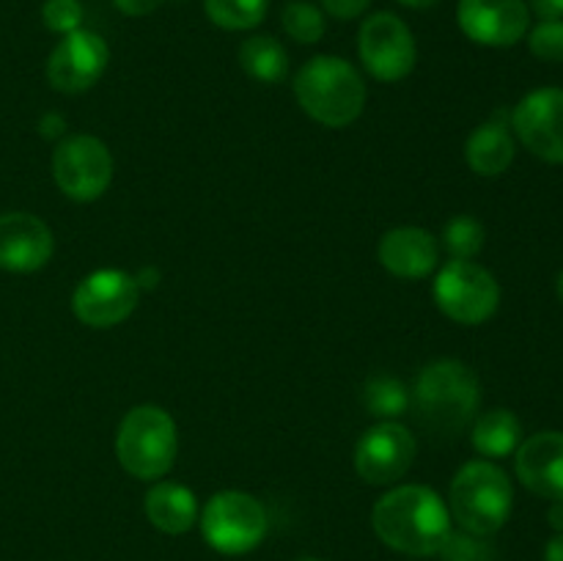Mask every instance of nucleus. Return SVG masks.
Instances as JSON below:
<instances>
[{
    "mask_svg": "<svg viewBox=\"0 0 563 561\" xmlns=\"http://www.w3.org/2000/svg\"><path fill=\"white\" fill-rule=\"evenodd\" d=\"M165 0H113L115 9L126 16H146L157 11Z\"/></svg>",
    "mask_w": 563,
    "mask_h": 561,
    "instance_id": "c756f323",
    "label": "nucleus"
},
{
    "mask_svg": "<svg viewBox=\"0 0 563 561\" xmlns=\"http://www.w3.org/2000/svg\"><path fill=\"white\" fill-rule=\"evenodd\" d=\"M517 479L533 495L548 501L563 498V432L548 429L522 440L515 451Z\"/></svg>",
    "mask_w": 563,
    "mask_h": 561,
    "instance_id": "dca6fc26",
    "label": "nucleus"
},
{
    "mask_svg": "<svg viewBox=\"0 0 563 561\" xmlns=\"http://www.w3.org/2000/svg\"><path fill=\"white\" fill-rule=\"evenodd\" d=\"M515 506L511 479L489 460H473L460 468L449 490L451 520L467 534L493 537L506 526Z\"/></svg>",
    "mask_w": 563,
    "mask_h": 561,
    "instance_id": "20e7f679",
    "label": "nucleus"
},
{
    "mask_svg": "<svg viewBox=\"0 0 563 561\" xmlns=\"http://www.w3.org/2000/svg\"><path fill=\"white\" fill-rule=\"evenodd\" d=\"M141 300L135 275L124 270H97L77 284L71 295V311L88 328H115L124 322Z\"/></svg>",
    "mask_w": 563,
    "mask_h": 561,
    "instance_id": "9d476101",
    "label": "nucleus"
},
{
    "mask_svg": "<svg viewBox=\"0 0 563 561\" xmlns=\"http://www.w3.org/2000/svg\"><path fill=\"white\" fill-rule=\"evenodd\" d=\"M363 405L368 407L372 416L383 418V421H396L410 407V391L390 374H374L363 391Z\"/></svg>",
    "mask_w": 563,
    "mask_h": 561,
    "instance_id": "4be33fe9",
    "label": "nucleus"
},
{
    "mask_svg": "<svg viewBox=\"0 0 563 561\" xmlns=\"http://www.w3.org/2000/svg\"><path fill=\"white\" fill-rule=\"evenodd\" d=\"M462 33L484 47H511L531 25L526 0H460L456 9Z\"/></svg>",
    "mask_w": 563,
    "mask_h": 561,
    "instance_id": "4468645a",
    "label": "nucleus"
},
{
    "mask_svg": "<svg viewBox=\"0 0 563 561\" xmlns=\"http://www.w3.org/2000/svg\"><path fill=\"white\" fill-rule=\"evenodd\" d=\"M324 11L335 20H355L372 6V0H322Z\"/></svg>",
    "mask_w": 563,
    "mask_h": 561,
    "instance_id": "c85d7f7f",
    "label": "nucleus"
},
{
    "mask_svg": "<svg viewBox=\"0 0 563 561\" xmlns=\"http://www.w3.org/2000/svg\"><path fill=\"white\" fill-rule=\"evenodd\" d=\"M240 66L245 69L247 77L273 86V82L286 80V75H289V53L275 36L256 33V36L245 38L240 44Z\"/></svg>",
    "mask_w": 563,
    "mask_h": 561,
    "instance_id": "412c9836",
    "label": "nucleus"
},
{
    "mask_svg": "<svg viewBox=\"0 0 563 561\" xmlns=\"http://www.w3.org/2000/svg\"><path fill=\"white\" fill-rule=\"evenodd\" d=\"M269 528L267 509L242 490L212 495L201 512V534L212 550L223 556H245L264 542Z\"/></svg>",
    "mask_w": 563,
    "mask_h": 561,
    "instance_id": "423d86ee",
    "label": "nucleus"
},
{
    "mask_svg": "<svg viewBox=\"0 0 563 561\" xmlns=\"http://www.w3.org/2000/svg\"><path fill=\"white\" fill-rule=\"evenodd\" d=\"M544 561H563V534H555L544 548Z\"/></svg>",
    "mask_w": 563,
    "mask_h": 561,
    "instance_id": "72a5a7b5",
    "label": "nucleus"
},
{
    "mask_svg": "<svg viewBox=\"0 0 563 561\" xmlns=\"http://www.w3.org/2000/svg\"><path fill=\"white\" fill-rule=\"evenodd\" d=\"M269 0H203L209 22L223 31H253L264 22Z\"/></svg>",
    "mask_w": 563,
    "mask_h": 561,
    "instance_id": "5701e85b",
    "label": "nucleus"
},
{
    "mask_svg": "<svg viewBox=\"0 0 563 561\" xmlns=\"http://www.w3.org/2000/svg\"><path fill=\"white\" fill-rule=\"evenodd\" d=\"M515 154H517V146H515V138H511V130L498 119L476 127L465 143L467 165H471L473 174L478 176L506 174L509 165L515 163Z\"/></svg>",
    "mask_w": 563,
    "mask_h": 561,
    "instance_id": "6ab92c4d",
    "label": "nucleus"
},
{
    "mask_svg": "<svg viewBox=\"0 0 563 561\" xmlns=\"http://www.w3.org/2000/svg\"><path fill=\"white\" fill-rule=\"evenodd\" d=\"M471 443L478 454L489 457V460H504V457L515 454L522 443L520 418L511 410H506V407L484 413L473 424Z\"/></svg>",
    "mask_w": 563,
    "mask_h": 561,
    "instance_id": "aec40b11",
    "label": "nucleus"
},
{
    "mask_svg": "<svg viewBox=\"0 0 563 561\" xmlns=\"http://www.w3.org/2000/svg\"><path fill=\"white\" fill-rule=\"evenodd\" d=\"M555 292H559V300L563 302V273L559 275V280H555Z\"/></svg>",
    "mask_w": 563,
    "mask_h": 561,
    "instance_id": "e433bc0d",
    "label": "nucleus"
},
{
    "mask_svg": "<svg viewBox=\"0 0 563 561\" xmlns=\"http://www.w3.org/2000/svg\"><path fill=\"white\" fill-rule=\"evenodd\" d=\"M110 61L108 42L99 33L71 31L55 44L47 61V80L60 94H82L97 86Z\"/></svg>",
    "mask_w": 563,
    "mask_h": 561,
    "instance_id": "f8f14e48",
    "label": "nucleus"
},
{
    "mask_svg": "<svg viewBox=\"0 0 563 561\" xmlns=\"http://www.w3.org/2000/svg\"><path fill=\"white\" fill-rule=\"evenodd\" d=\"M295 561H322V559H317V556H300V559H295Z\"/></svg>",
    "mask_w": 563,
    "mask_h": 561,
    "instance_id": "4c0bfd02",
    "label": "nucleus"
},
{
    "mask_svg": "<svg viewBox=\"0 0 563 561\" xmlns=\"http://www.w3.org/2000/svg\"><path fill=\"white\" fill-rule=\"evenodd\" d=\"M148 522L157 531L179 537L187 534L198 520V498L190 487L179 482H157L143 498Z\"/></svg>",
    "mask_w": 563,
    "mask_h": 561,
    "instance_id": "a211bd4d",
    "label": "nucleus"
},
{
    "mask_svg": "<svg viewBox=\"0 0 563 561\" xmlns=\"http://www.w3.org/2000/svg\"><path fill=\"white\" fill-rule=\"evenodd\" d=\"M484 537H476V534L451 531L449 539L440 548V556L443 561H493V548L487 542H482Z\"/></svg>",
    "mask_w": 563,
    "mask_h": 561,
    "instance_id": "a878e982",
    "label": "nucleus"
},
{
    "mask_svg": "<svg viewBox=\"0 0 563 561\" xmlns=\"http://www.w3.org/2000/svg\"><path fill=\"white\" fill-rule=\"evenodd\" d=\"M295 97L313 121L341 130L361 119L366 108V82L350 61L317 55L295 75Z\"/></svg>",
    "mask_w": 563,
    "mask_h": 561,
    "instance_id": "f03ea898",
    "label": "nucleus"
},
{
    "mask_svg": "<svg viewBox=\"0 0 563 561\" xmlns=\"http://www.w3.org/2000/svg\"><path fill=\"white\" fill-rule=\"evenodd\" d=\"M377 256L390 275L405 280L427 278L440 262L438 240L418 226H399V229H390L388 234H383Z\"/></svg>",
    "mask_w": 563,
    "mask_h": 561,
    "instance_id": "f3484780",
    "label": "nucleus"
},
{
    "mask_svg": "<svg viewBox=\"0 0 563 561\" xmlns=\"http://www.w3.org/2000/svg\"><path fill=\"white\" fill-rule=\"evenodd\" d=\"M418 443L410 429L399 421H379L363 432L355 446L357 476L374 487L394 484L410 471Z\"/></svg>",
    "mask_w": 563,
    "mask_h": 561,
    "instance_id": "9b49d317",
    "label": "nucleus"
},
{
    "mask_svg": "<svg viewBox=\"0 0 563 561\" xmlns=\"http://www.w3.org/2000/svg\"><path fill=\"white\" fill-rule=\"evenodd\" d=\"M280 22H284V31L300 44H317L324 36V14L306 0H295L286 6Z\"/></svg>",
    "mask_w": 563,
    "mask_h": 561,
    "instance_id": "393cba45",
    "label": "nucleus"
},
{
    "mask_svg": "<svg viewBox=\"0 0 563 561\" xmlns=\"http://www.w3.org/2000/svg\"><path fill=\"white\" fill-rule=\"evenodd\" d=\"M374 534L405 556H434L451 534L449 504L427 484H401L374 504Z\"/></svg>",
    "mask_w": 563,
    "mask_h": 561,
    "instance_id": "f257e3e1",
    "label": "nucleus"
},
{
    "mask_svg": "<svg viewBox=\"0 0 563 561\" xmlns=\"http://www.w3.org/2000/svg\"><path fill=\"white\" fill-rule=\"evenodd\" d=\"M55 240L49 226L31 212L0 215V270L36 273L53 258Z\"/></svg>",
    "mask_w": 563,
    "mask_h": 561,
    "instance_id": "2eb2a0df",
    "label": "nucleus"
},
{
    "mask_svg": "<svg viewBox=\"0 0 563 561\" xmlns=\"http://www.w3.org/2000/svg\"><path fill=\"white\" fill-rule=\"evenodd\" d=\"M401 6H407V9H429V6H434L438 0H399Z\"/></svg>",
    "mask_w": 563,
    "mask_h": 561,
    "instance_id": "c9c22d12",
    "label": "nucleus"
},
{
    "mask_svg": "<svg viewBox=\"0 0 563 561\" xmlns=\"http://www.w3.org/2000/svg\"><path fill=\"white\" fill-rule=\"evenodd\" d=\"M418 416L432 432H462L476 418L482 405V385L467 363L440 358L421 369L412 394Z\"/></svg>",
    "mask_w": 563,
    "mask_h": 561,
    "instance_id": "7ed1b4c3",
    "label": "nucleus"
},
{
    "mask_svg": "<svg viewBox=\"0 0 563 561\" xmlns=\"http://www.w3.org/2000/svg\"><path fill=\"white\" fill-rule=\"evenodd\" d=\"M548 520H550V526L555 528V534H563V498L553 501V506H550V512H548Z\"/></svg>",
    "mask_w": 563,
    "mask_h": 561,
    "instance_id": "f704fd0d",
    "label": "nucleus"
},
{
    "mask_svg": "<svg viewBox=\"0 0 563 561\" xmlns=\"http://www.w3.org/2000/svg\"><path fill=\"white\" fill-rule=\"evenodd\" d=\"M528 47L537 58L559 64L563 61V20H542L528 36Z\"/></svg>",
    "mask_w": 563,
    "mask_h": 561,
    "instance_id": "bb28decb",
    "label": "nucleus"
},
{
    "mask_svg": "<svg viewBox=\"0 0 563 561\" xmlns=\"http://www.w3.org/2000/svg\"><path fill=\"white\" fill-rule=\"evenodd\" d=\"M38 132H42L47 141H58L66 132V119L60 113H44L42 121H38Z\"/></svg>",
    "mask_w": 563,
    "mask_h": 561,
    "instance_id": "7c9ffc66",
    "label": "nucleus"
},
{
    "mask_svg": "<svg viewBox=\"0 0 563 561\" xmlns=\"http://www.w3.org/2000/svg\"><path fill=\"white\" fill-rule=\"evenodd\" d=\"M434 302L460 324H482L500 306V286L495 275L471 258H451L434 278Z\"/></svg>",
    "mask_w": 563,
    "mask_h": 561,
    "instance_id": "0eeeda50",
    "label": "nucleus"
},
{
    "mask_svg": "<svg viewBox=\"0 0 563 561\" xmlns=\"http://www.w3.org/2000/svg\"><path fill=\"white\" fill-rule=\"evenodd\" d=\"M357 53L368 75L383 82L405 80L418 61L416 36L407 22L390 11H377L363 22L357 33Z\"/></svg>",
    "mask_w": 563,
    "mask_h": 561,
    "instance_id": "1a4fd4ad",
    "label": "nucleus"
},
{
    "mask_svg": "<svg viewBox=\"0 0 563 561\" xmlns=\"http://www.w3.org/2000/svg\"><path fill=\"white\" fill-rule=\"evenodd\" d=\"M443 245L451 258H473L484 248V226L471 215H456L445 223Z\"/></svg>",
    "mask_w": 563,
    "mask_h": 561,
    "instance_id": "b1692460",
    "label": "nucleus"
},
{
    "mask_svg": "<svg viewBox=\"0 0 563 561\" xmlns=\"http://www.w3.org/2000/svg\"><path fill=\"white\" fill-rule=\"evenodd\" d=\"M522 146L544 163H563V88H537L511 113Z\"/></svg>",
    "mask_w": 563,
    "mask_h": 561,
    "instance_id": "ddd939ff",
    "label": "nucleus"
},
{
    "mask_svg": "<svg viewBox=\"0 0 563 561\" xmlns=\"http://www.w3.org/2000/svg\"><path fill=\"white\" fill-rule=\"evenodd\" d=\"M179 451L176 421L157 405H137L121 418L115 457L130 476L159 482L174 468Z\"/></svg>",
    "mask_w": 563,
    "mask_h": 561,
    "instance_id": "39448f33",
    "label": "nucleus"
},
{
    "mask_svg": "<svg viewBox=\"0 0 563 561\" xmlns=\"http://www.w3.org/2000/svg\"><path fill=\"white\" fill-rule=\"evenodd\" d=\"M157 280H159V273H157V267H143L141 273L135 275V284H137V289H154V286H157Z\"/></svg>",
    "mask_w": 563,
    "mask_h": 561,
    "instance_id": "473e14b6",
    "label": "nucleus"
},
{
    "mask_svg": "<svg viewBox=\"0 0 563 561\" xmlns=\"http://www.w3.org/2000/svg\"><path fill=\"white\" fill-rule=\"evenodd\" d=\"M53 179L71 201H97L113 182L110 148L93 135H69L53 152Z\"/></svg>",
    "mask_w": 563,
    "mask_h": 561,
    "instance_id": "6e6552de",
    "label": "nucleus"
},
{
    "mask_svg": "<svg viewBox=\"0 0 563 561\" xmlns=\"http://www.w3.org/2000/svg\"><path fill=\"white\" fill-rule=\"evenodd\" d=\"M42 22L47 25V31L60 33V36H66L71 31H80L82 3L80 0H44Z\"/></svg>",
    "mask_w": 563,
    "mask_h": 561,
    "instance_id": "cd10ccee",
    "label": "nucleus"
},
{
    "mask_svg": "<svg viewBox=\"0 0 563 561\" xmlns=\"http://www.w3.org/2000/svg\"><path fill=\"white\" fill-rule=\"evenodd\" d=\"M531 9L542 20H563V0H531Z\"/></svg>",
    "mask_w": 563,
    "mask_h": 561,
    "instance_id": "2f4dec72",
    "label": "nucleus"
}]
</instances>
